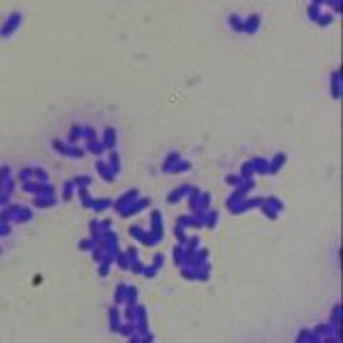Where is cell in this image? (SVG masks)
<instances>
[{
	"instance_id": "cell-2",
	"label": "cell",
	"mask_w": 343,
	"mask_h": 343,
	"mask_svg": "<svg viewBox=\"0 0 343 343\" xmlns=\"http://www.w3.org/2000/svg\"><path fill=\"white\" fill-rule=\"evenodd\" d=\"M242 22H245V20H240L238 15H230V26H232L234 30H238V33L242 30Z\"/></svg>"
},
{
	"instance_id": "cell-3",
	"label": "cell",
	"mask_w": 343,
	"mask_h": 343,
	"mask_svg": "<svg viewBox=\"0 0 343 343\" xmlns=\"http://www.w3.org/2000/svg\"><path fill=\"white\" fill-rule=\"evenodd\" d=\"M332 95L339 97V73L337 71L332 73Z\"/></svg>"
},
{
	"instance_id": "cell-1",
	"label": "cell",
	"mask_w": 343,
	"mask_h": 343,
	"mask_svg": "<svg viewBox=\"0 0 343 343\" xmlns=\"http://www.w3.org/2000/svg\"><path fill=\"white\" fill-rule=\"evenodd\" d=\"M22 24V13H11V15H7L5 22H3V26H0V39H9V37L15 33V30L20 28Z\"/></svg>"
}]
</instances>
